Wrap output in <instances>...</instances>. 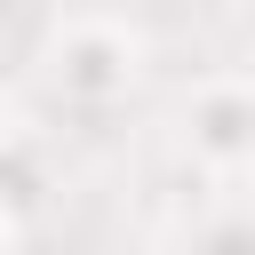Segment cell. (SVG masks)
I'll return each instance as SVG.
<instances>
[{
  "label": "cell",
  "mask_w": 255,
  "mask_h": 255,
  "mask_svg": "<svg viewBox=\"0 0 255 255\" xmlns=\"http://www.w3.org/2000/svg\"><path fill=\"white\" fill-rule=\"evenodd\" d=\"M143 64H151V40H143L128 16H104V8L48 16V32H40V72H48V88H56L64 104H88V112L120 104V96L143 80Z\"/></svg>",
  "instance_id": "cell-1"
},
{
  "label": "cell",
  "mask_w": 255,
  "mask_h": 255,
  "mask_svg": "<svg viewBox=\"0 0 255 255\" xmlns=\"http://www.w3.org/2000/svg\"><path fill=\"white\" fill-rule=\"evenodd\" d=\"M175 135H183L191 167H207V175H247V167H255V80L207 72V80L183 96Z\"/></svg>",
  "instance_id": "cell-2"
},
{
  "label": "cell",
  "mask_w": 255,
  "mask_h": 255,
  "mask_svg": "<svg viewBox=\"0 0 255 255\" xmlns=\"http://www.w3.org/2000/svg\"><path fill=\"white\" fill-rule=\"evenodd\" d=\"M48 199V167H40V135L24 120H8V231H24Z\"/></svg>",
  "instance_id": "cell-3"
}]
</instances>
